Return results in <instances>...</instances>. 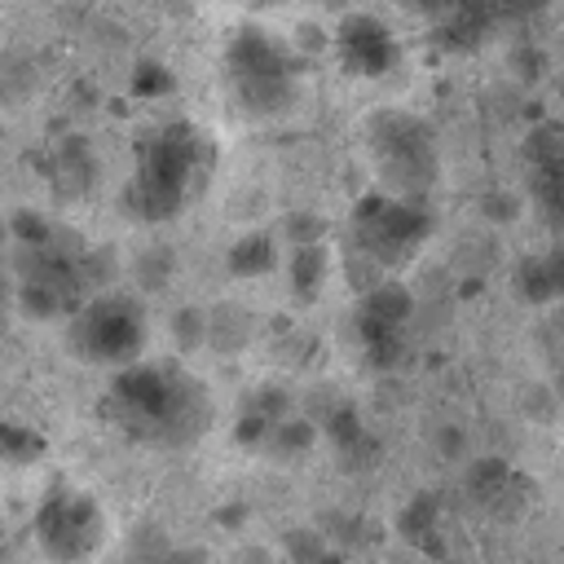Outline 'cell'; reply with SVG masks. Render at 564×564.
Here are the masks:
<instances>
[{
  "label": "cell",
  "instance_id": "5",
  "mask_svg": "<svg viewBox=\"0 0 564 564\" xmlns=\"http://www.w3.org/2000/svg\"><path fill=\"white\" fill-rule=\"evenodd\" d=\"M150 344V313L128 291H97L66 317V348L84 366L128 370L145 361Z\"/></svg>",
  "mask_w": 564,
  "mask_h": 564
},
{
  "label": "cell",
  "instance_id": "13",
  "mask_svg": "<svg viewBox=\"0 0 564 564\" xmlns=\"http://www.w3.org/2000/svg\"><path fill=\"white\" fill-rule=\"evenodd\" d=\"M251 339V308L242 304H216L207 308V348L220 357H234Z\"/></svg>",
  "mask_w": 564,
  "mask_h": 564
},
{
  "label": "cell",
  "instance_id": "4",
  "mask_svg": "<svg viewBox=\"0 0 564 564\" xmlns=\"http://www.w3.org/2000/svg\"><path fill=\"white\" fill-rule=\"evenodd\" d=\"M13 278H18V304L26 317H70L84 300H93L97 256L88 247H70L62 229H53L48 242L40 247H18L13 251Z\"/></svg>",
  "mask_w": 564,
  "mask_h": 564
},
{
  "label": "cell",
  "instance_id": "14",
  "mask_svg": "<svg viewBox=\"0 0 564 564\" xmlns=\"http://www.w3.org/2000/svg\"><path fill=\"white\" fill-rule=\"evenodd\" d=\"M516 291H520L529 304H551V300L564 295V291H560V278H555L551 251H533V256L520 260V269H516Z\"/></svg>",
  "mask_w": 564,
  "mask_h": 564
},
{
  "label": "cell",
  "instance_id": "23",
  "mask_svg": "<svg viewBox=\"0 0 564 564\" xmlns=\"http://www.w3.org/2000/svg\"><path fill=\"white\" fill-rule=\"evenodd\" d=\"M167 273H172V256H167L163 247H154V251H141V260H137V282H141L145 291L163 286V282H167Z\"/></svg>",
  "mask_w": 564,
  "mask_h": 564
},
{
  "label": "cell",
  "instance_id": "8",
  "mask_svg": "<svg viewBox=\"0 0 564 564\" xmlns=\"http://www.w3.org/2000/svg\"><path fill=\"white\" fill-rule=\"evenodd\" d=\"M427 234H432L427 203H401V198H388L383 189H375V194H361L352 203L348 251L366 256L379 273H392L427 242Z\"/></svg>",
  "mask_w": 564,
  "mask_h": 564
},
{
  "label": "cell",
  "instance_id": "1",
  "mask_svg": "<svg viewBox=\"0 0 564 564\" xmlns=\"http://www.w3.org/2000/svg\"><path fill=\"white\" fill-rule=\"evenodd\" d=\"M101 414L137 445L189 449L194 441L207 436V427L216 419V401L189 366L145 357V361L110 375Z\"/></svg>",
  "mask_w": 564,
  "mask_h": 564
},
{
  "label": "cell",
  "instance_id": "9",
  "mask_svg": "<svg viewBox=\"0 0 564 564\" xmlns=\"http://www.w3.org/2000/svg\"><path fill=\"white\" fill-rule=\"evenodd\" d=\"M410 317H414V295L392 278L357 300V339L370 352V361L388 366V361L401 357Z\"/></svg>",
  "mask_w": 564,
  "mask_h": 564
},
{
  "label": "cell",
  "instance_id": "19",
  "mask_svg": "<svg viewBox=\"0 0 564 564\" xmlns=\"http://www.w3.org/2000/svg\"><path fill=\"white\" fill-rule=\"evenodd\" d=\"M282 238L286 247H313V242H326V220L317 212H286L282 220Z\"/></svg>",
  "mask_w": 564,
  "mask_h": 564
},
{
  "label": "cell",
  "instance_id": "2",
  "mask_svg": "<svg viewBox=\"0 0 564 564\" xmlns=\"http://www.w3.org/2000/svg\"><path fill=\"white\" fill-rule=\"evenodd\" d=\"M212 167H216V150L189 119H167L150 128L137 141L132 176L123 185L128 216L145 225L176 220L203 194V181Z\"/></svg>",
  "mask_w": 564,
  "mask_h": 564
},
{
  "label": "cell",
  "instance_id": "25",
  "mask_svg": "<svg viewBox=\"0 0 564 564\" xmlns=\"http://www.w3.org/2000/svg\"><path fill=\"white\" fill-rule=\"evenodd\" d=\"M441 564H454V560H441Z\"/></svg>",
  "mask_w": 564,
  "mask_h": 564
},
{
  "label": "cell",
  "instance_id": "11",
  "mask_svg": "<svg viewBox=\"0 0 564 564\" xmlns=\"http://www.w3.org/2000/svg\"><path fill=\"white\" fill-rule=\"evenodd\" d=\"M225 264H229V273H234V278H269V273H278V269H282L278 234H269V229L242 234V238L229 247Z\"/></svg>",
  "mask_w": 564,
  "mask_h": 564
},
{
  "label": "cell",
  "instance_id": "10",
  "mask_svg": "<svg viewBox=\"0 0 564 564\" xmlns=\"http://www.w3.org/2000/svg\"><path fill=\"white\" fill-rule=\"evenodd\" d=\"M335 48H339L344 70L361 75V79H379V75L397 70V62H401V44H397L392 26L375 13H344L335 26Z\"/></svg>",
  "mask_w": 564,
  "mask_h": 564
},
{
  "label": "cell",
  "instance_id": "7",
  "mask_svg": "<svg viewBox=\"0 0 564 564\" xmlns=\"http://www.w3.org/2000/svg\"><path fill=\"white\" fill-rule=\"evenodd\" d=\"M110 524L101 502L66 480H53L35 507V546L48 564H93L106 551Z\"/></svg>",
  "mask_w": 564,
  "mask_h": 564
},
{
  "label": "cell",
  "instance_id": "22",
  "mask_svg": "<svg viewBox=\"0 0 564 564\" xmlns=\"http://www.w3.org/2000/svg\"><path fill=\"white\" fill-rule=\"evenodd\" d=\"M172 335L181 339V348L207 344V313H203V308H181V313L172 317Z\"/></svg>",
  "mask_w": 564,
  "mask_h": 564
},
{
  "label": "cell",
  "instance_id": "18",
  "mask_svg": "<svg viewBox=\"0 0 564 564\" xmlns=\"http://www.w3.org/2000/svg\"><path fill=\"white\" fill-rule=\"evenodd\" d=\"M313 441H317V427H313V423H304V419H282L278 427H269L264 449H269V454L291 458V454H304Z\"/></svg>",
  "mask_w": 564,
  "mask_h": 564
},
{
  "label": "cell",
  "instance_id": "15",
  "mask_svg": "<svg viewBox=\"0 0 564 564\" xmlns=\"http://www.w3.org/2000/svg\"><path fill=\"white\" fill-rule=\"evenodd\" d=\"M53 172H57V189H62V194H79V189L93 185L97 163H93L84 137H66V141L57 145V167H53Z\"/></svg>",
  "mask_w": 564,
  "mask_h": 564
},
{
  "label": "cell",
  "instance_id": "26",
  "mask_svg": "<svg viewBox=\"0 0 564 564\" xmlns=\"http://www.w3.org/2000/svg\"><path fill=\"white\" fill-rule=\"evenodd\" d=\"M0 234H4V225H0Z\"/></svg>",
  "mask_w": 564,
  "mask_h": 564
},
{
  "label": "cell",
  "instance_id": "20",
  "mask_svg": "<svg viewBox=\"0 0 564 564\" xmlns=\"http://www.w3.org/2000/svg\"><path fill=\"white\" fill-rule=\"evenodd\" d=\"M172 88H176V75L163 62H141L132 75V93H141V97H163Z\"/></svg>",
  "mask_w": 564,
  "mask_h": 564
},
{
  "label": "cell",
  "instance_id": "17",
  "mask_svg": "<svg viewBox=\"0 0 564 564\" xmlns=\"http://www.w3.org/2000/svg\"><path fill=\"white\" fill-rule=\"evenodd\" d=\"M44 445L48 441L35 427H26L18 419H0V458H9V463H35L44 454Z\"/></svg>",
  "mask_w": 564,
  "mask_h": 564
},
{
  "label": "cell",
  "instance_id": "21",
  "mask_svg": "<svg viewBox=\"0 0 564 564\" xmlns=\"http://www.w3.org/2000/svg\"><path fill=\"white\" fill-rule=\"evenodd\" d=\"M137 564H207V551L203 546H167V542H154L150 551L137 555Z\"/></svg>",
  "mask_w": 564,
  "mask_h": 564
},
{
  "label": "cell",
  "instance_id": "24",
  "mask_svg": "<svg viewBox=\"0 0 564 564\" xmlns=\"http://www.w3.org/2000/svg\"><path fill=\"white\" fill-rule=\"evenodd\" d=\"M551 260H555V273H560V291H564V242L551 247Z\"/></svg>",
  "mask_w": 564,
  "mask_h": 564
},
{
  "label": "cell",
  "instance_id": "16",
  "mask_svg": "<svg viewBox=\"0 0 564 564\" xmlns=\"http://www.w3.org/2000/svg\"><path fill=\"white\" fill-rule=\"evenodd\" d=\"M436 516H441V507H436L432 494H419V498L401 511V533H405L414 546L432 551V555H436Z\"/></svg>",
  "mask_w": 564,
  "mask_h": 564
},
{
  "label": "cell",
  "instance_id": "12",
  "mask_svg": "<svg viewBox=\"0 0 564 564\" xmlns=\"http://www.w3.org/2000/svg\"><path fill=\"white\" fill-rule=\"evenodd\" d=\"M286 278H291V291L300 300H317L326 278H330V247L326 242H313V247H291L286 251Z\"/></svg>",
  "mask_w": 564,
  "mask_h": 564
},
{
  "label": "cell",
  "instance_id": "3",
  "mask_svg": "<svg viewBox=\"0 0 564 564\" xmlns=\"http://www.w3.org/2000/svg\"><path fill=\"white\" fill-rule=\"evenodd\" d=\"M225 75L238 110L251 119H282L300 106V53L260 26L234 31Z\"/></svg>",
  "mask_w": 564,
  "mask_h": 564
},
{
  "label": "cell",
  "instance_id": "6",
  "mask_svg": "<svg viewBox=\"0 0 564 564\" xmlns=\"http://www.w3.org/2000/svg\"><path fill=\"white\" fill-rule=\"evenodd\" d=\"M366 145H370V159H375V172L388 198L427 203L441 176V154H436V132L419 115L375 110L366 119Z\"/></svg>",
  "mask_w": 564,
  "mask_h": 564
}]
</instances>
